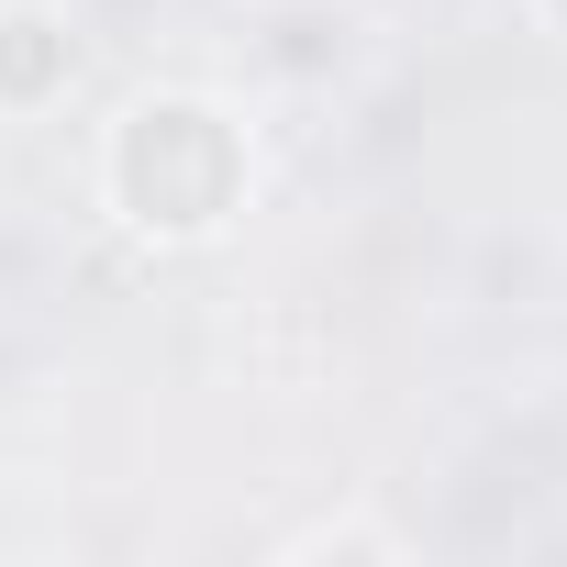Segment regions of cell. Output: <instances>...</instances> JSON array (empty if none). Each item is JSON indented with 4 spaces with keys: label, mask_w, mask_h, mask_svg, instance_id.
<instances>
[{
    "label": "cell",
    "mask_w": 567,
    "mask_h": 567,
    "mask_svg": "<svg viewBox=\"0 0 567 567\" xmlns=\"http://www.w3.org/2000/svg\"><path fill=\"white\" fill-rule=\"evenodd\" d=\"M256 200V134L223 90H134L101 123V212L156 245V256H200L245 223Z\"/></svg>",
    "instance_id": "6da1fadb"
},
{
    "label": "cell",
    "mask_w": 567,
    "mask_h": 567,
    "mask_svg": "<svg viewBox=\"0 0 567 567\" xmlns=\"http://www.w3.org/2000/svg\"><path fill=\"white\" fill-rule=\"evenodd\" d=\"M245 68L278 90H346L379 56V12L368 0H245Z\"/></svg>",
    "instance_id": "7a4b0ae2"
},
{
    "label": "cell",
    "mask_w": 567,
    "mask_h": 567,
    "mask_svg": "<svg viewBox=\"0 0 567 567\" xmlns=\"http://www.w3.org/2000/svg\"><path fill=\"white\" fill-rule=\"evenodd\" d=\"M90 79V34L56 0H0V123H45Z\"/></svg>",
    "instance_id": "3957f363"
},
{
    "label": "cell",
    "mask_w": 567,
    "mask_h": 567,
    "mask_svg": "<svg viewBox=\"0 0 567 567\" xmlns=\"http://www.w3.org/2000/svg\"><path fill=\"white\" fill-rule=\"evenodd\" d=\"M278 567H323V556H357V567H401L412 556V534L401 523H379V512H323V523H290L267 545Z\"/></svg>",
    "instance_id": "277c9868"
},
{
    "label": "cell",
    "mask_w": 567,
    "mask_h": 567,
    "mask_svg": "<svg viewBox=\"0 0 567 567\" xmlns=\"http://www.w3.org/2000/svg\"><path fill=\"white\" fill-rule=\"evenodd\" d=\"M534 12H545V23H556V34H567V0H534Z\"/></svg>",
    "instance_id": "5b68a950"
}]
</instances>
